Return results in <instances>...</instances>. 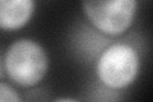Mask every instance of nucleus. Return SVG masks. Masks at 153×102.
Returning a JSON list of instances; mask_svg holds the SVG:
<instances>
[{"label":"nucleus","mask_w":153,"mask_h":102,"mask_svg":"<svg viewBox=\"0 0 153 102\" xmlns=\"http://www.w3.org/2000/svg\"><path fill=\"white\" fill-rule=\"evenodd\" d=\"M36 5L33 0H0V30H22L33 18Z\"/></svg>","instance_id":"nucleus-4"},{"label":"nucleus","mask_w":153,"mask_h":102,"mask_svg":"<svg viewBox=\"0 0 153 102\" xmlns=\"http://www.w3.org/2000/svg\"><path fill=\"white\" fill-rule=\"evenodd\" d=\"M85 18L101 35L115 37L125 33L135 19L137 0H85L82 3Z\"/></svg>","instance_id":"nucleus-3"},{"label":"nucleus","mask_w":153,"mask_h":102,"mask_svg":"<svg viewBox=\"0 0 153 102\" xmlns=\"http://www.w3.org/2000/svg\"><path fill=\"white\" fill-rule=\"evenodd\" d=\"M140 54L129 42L110 43L96 60V75L103 87L111 91L125 89L140 73Z\"/></svg>","instance_id":"nucleus-2"},{"label":"nucleus","mask_w":153,"mask_h":102,"mask_svg":"<svg viewBox=\"0 0 153 102\" xmlns=\"http://www.w3.org/2000/svg\"><path fill=\"white\" fill-rule=\"evenodd\" d=\"M51 102H80V101L76 98H73V97H59V98H55Z\"/></svg>","instance_id":"nucleus-6"},{"label":"nucleus","mask_w":153,"mask_h":102,"mask_svg":"<svg viewBox=\"0 0 153 102\" xmlns=\"http://www.w3.org/2000/svg\"><path fill=\"white\" fill-rule=\"evenodd\" d=\"M0 102H23V98L12 84L0 82Z\"/></svg>","instance_id":"nucleus-5"},{"label":"nucleus","mask_w":153,"mask_h":102,"mask_svg":"<svg viewBox=\"0 0 153 102\" xmlns=\"http://www.w3.org/2000/svg\"><path fill=\"white\" fill-rule=\"evenodd\" d=\"M50 59L46 48L36 40L18 38L7 47L3 56V69L14 84L31 88L46 77Z\"/></svg>","instance_id":"nucleus-1"},{"label":"nucleus","mask_w":153,"mask_h":102,"mask_svg":"<svg viewBox=\"0 0 153 102\" xmlns=\"http://www.w3.org/2000/svg\"><path fill=\"white\" fill-rule=\"evenodd\" d=\"M4 75V69H3V59H0V78Z\"/></svg>","instance_id":"nucleus-7"}]
</instances>
